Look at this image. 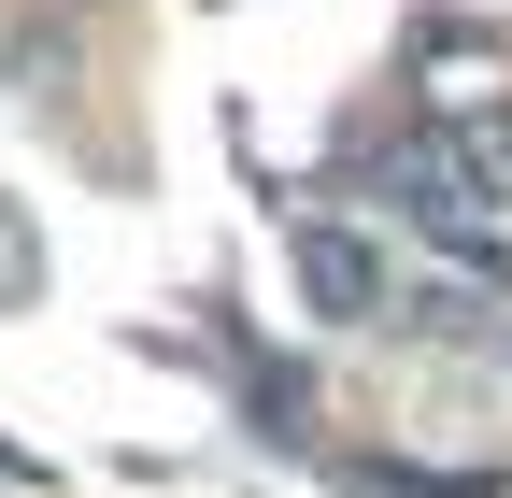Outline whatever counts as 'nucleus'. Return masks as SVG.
<instances>
[{
  "mask_svg": "<svg viewBox=\"0 0 512 498\" xmlns=\"http://www.w3.org/2000/svg\"><path fill=\"white\" fill-rule=\"evenodd\" d=\"M0 484H15V456H0Z\"/></svg>",
  "mask_w": 512,
  "mask_h": 498,
  "instance_id": "nucleus-4",
  "label": "nucleus"
},
{
  "mask_svg": "<svg viewBox=\"0 0 512 498\" xmlns=\"http://www.w3.org/2000/svg\"><path fill=\"white\" fill-rule=\"evenodd\" d=\"M399 214H413V228H441L456 257H498V200H484V185L441 157V143H413V157H399Z\"/></svg>",
  "mask_w": 512,
  "mask_h": 498,
  "instance_id": "nucleus-1",
  "label": "nucleus"
},
{
  "mask_svg": "<svg viewBox=\"0 0 512 498\" xmlns=\"http://www.w3.org/2000/svg\"><path fill=\"white\" fill-rule=\"evenodd\" d=\"M299 285H313V314H384V257L356 228H299Z\"/></svg>",
  "mask_w": 512,
  "mask_h": 498,
  "instance_id": "nucleus-2",
  "label": "nucleus"
},
{
  "mask_svg": "<svg viewBox=\"0 0 512 498\" xmlns=\"http://www.w3.org/2000/svg\"><path fill=\"white\" fill-rule=\"evenodd\" d=\"M29 271H43V257H29V228H15V214H0V299H15Z\"/></svg>",
  "mask_w": 512,
  "mask_h": 498,
  "instance_id": "nucleus-3",
  "label": "nucleus"
}]
</instances>
